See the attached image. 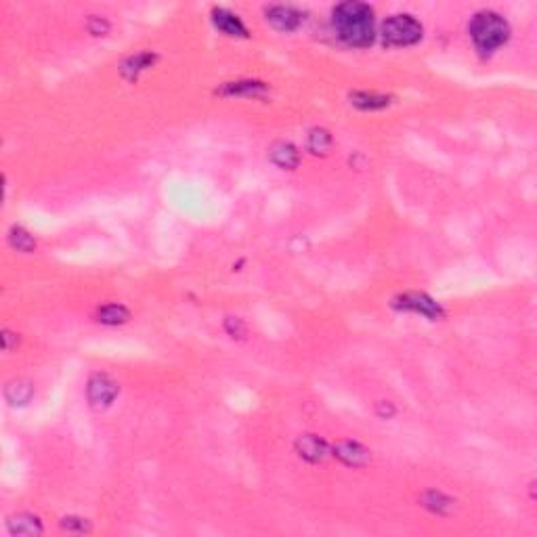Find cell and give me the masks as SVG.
Wrapping results in <instances>:
<instances>
[{
  "label": "cell",
  "instance_id": "3",
  "mask_svg": "<svg viewBox=\"0 0 537 537\" xmlns=\"http://www.w3.org/2000/svg\"><path fill=\"white\" fill-rule=\"evenodd\" d=\"M422 34H424L422 23L418 19H414L412 15H393L380 27V36L386 46L416 44V42H420Z\"/></svg>",
  "mask_w": 537,
  "mask_h": 537
},
{
  "label": "cell",
  "instance_id": "8",
  "mask_svg": "<svg viewBox=\"0 0 537 537\" xmlns=\"http://www.w3.org/2000/svg\"><path fill=\"white\" fill-rule=\"evenodd\" d=\"M334 456L347 464V466H353V468H361L370 462V452L359 445V443H353V441H342V443H336L334 445Z\"/></svg>",
  "mask_w": 537,
  "mask_h": 537
},
{
  "label": "cell",
  "instance_id": "11",
  "mask_svg": "<svg viewBox=\"0 0 537 537\" xmlns=\"http://www.w3.org/2000/svg\"><path fill=\"white\" fill-rule=\"evenodd\" d=\"M155 55L153 53H137L132 57H128L124 63H122V76L130 82H134L139 78L141 71H145L147 67H151L155 63Z\"/></svg>",
  "mask_w": 537,
  "mask_h": 537
},
{
  "label": "cell",
  "instance_id": "7",
  "mask_svg": "<svg viewBox=\"0 0 537 537\" xmlns=\"http://www.w3.org/2000/svg\"><path fill=\"white\" fill-rule=\"evenodd\" d=\"M296 452L300 458H305L307 462L311 464H319L328 458L330 454V447L323 439L315 437V435H305V437H298L296 441Z\"/></svg>",
  "mask_w": 537,
  "mask_h": 537
},
{
  "label": "cell",
  "instance_id": "9",
  "mask_svg": "<svg viewBox=\"0 0 537 537\" xmlns=\"http://www.w3.org/2000/svg\"><path fill=\"white\" fill-rule=\"evenodd\" d=\"M212 23L216 25V29H221L227 36H239V38L248 36V29H246L244 21L227 8H214L212 11Z\"/></svg>",
  "mask_w": 537,
  "mask_h": 537
},
{
  "label": "cell",
  "instance_id": "23",
  "mask_svg": "<svg viewBox=\"0 0 537 537\" xmlns=\"http://www.w3.org/2000/svg\"><path fill=\"white\" fill-rule=\"evenodd\" d=\"M378 414H380L382 418H391V416L395 414V407H393V403H389V401H384V403H378Z\"/></svg>",
  "mask_w": 537,
  "mask_h": 537
},
{
  "label": "cell",
  "instance_id": "2",
  "mask_svg": "<svg viewBox=\"0 0 537 537\" xmlns=\"http://www.w3.org/2000/svg\"><path fill=\"white\" fill-rule=\"evenodd\" d=\"M470 36L475 40V46L481 53H494L510 38V25L508 21L494 13V11H481L470 21Z\"/></svg>",
  "mask_w": 537,
  "mask_h": 537
},
{
  "label": "cell",
  "instance_id": "13",
  "mask_svg": "<svg viewBox=\"0 0 537 537\" xmlns=\"http://www.w3.org/2000/svg\"><path fill=\"white\" fill-rule=\"evenodd\" d=\"M4 397L11 405H27L34 397V386L23 380H13L6 384Z\"/></svg>",
  "mask_w": 537,
  "mask_h": 537
},
{
  "label": "cell",
  "instance_id": "17",
  "mask_svg": "<svg viewBox=\"0 0 537 537\" xmlns=\"http://www.w3.org/2000/svg\"><path fill=\"white\" fill-rule=\"evenodd\" d=\"M97 317L105 326H120V323H126L130 319V313L122 305H105L103 309H99Z\"/></svg>",
  "mask_w": 537,
  "mask_h": 537
},
{
  "label": "cell",
  "instance_id": "21",
  "mask_svg": "<svg viewBox=\"0 0 537 537\" xmlns=\"http://www.w3.org/2000/svg\"><path fill=\"white\" fill-rule=\"evenodd\" d=\"M225 328H227V332L235 338H242L244 334H246V326L242 323V319H233V317H229L227 319V323H225Z\"/></svg>",
  "mask_w": 537,
  "mask_h": 537
},
{
  "label": "cell",
  "instance_id": "14",
  "mask_svg": "<svg viewBox=\"0 0 537 537\" xmlns=\"http://www.w3.org/2000/svg\"><path fill=\"white\" fill-rule=\"evenodd\" d=\"M351 103L363 111H374V109H382V107L391 105V97L378 95V92H353Z\"/></svg>",
  "mask_w": 537,
  "mask_h": 537
},
{
  "label": "cell",
  "instance_id": "1",
  "mask_svg": "<svg viewBox=\"0 0 537 537\" xmlns=\"http://www.w3.org/2000/svg\"><path fill=\"white\" fill-rule=\"evenodd\" d=\"M334 29L351 46L374 42V8L365 2H342L334 8Z\"/></svg>",
  "mask_w": 537,
  "mask_h": 537
},
{
  "label": "cell",
  "instance_id": "10",
  "mask_svg": "<svg viewBox=\"0 0 537 537\" xmlns=\"http://www.w3.org/2000/svg\"><path fill=\"white\" fill-rule=\"evenodd\" d=\"M269 160H271L275 166L284 168V170H294V168L298 166V162H300V153H298V149H296L292 143L281 141V143H275V145L271 147Z\"/></svg>",
  "mask_w": 537,
  "mask_h": 537
},
{
  "label": "cell",
  "instance_id": "5",
  "mask_svg": "<svg viewBox=\"0 0 537 537\" xmlns=\"http://www.w3.org/2000/svg\"><path fill=\"white\" fill-rule=\"evenodd\" d=\"M395 307L397 309H405V311H412V313H420L428 319H441L443 317V309L439 302H435L428 294H422V292H407V294H401L397 300H395Z\"/></svg>",
  "mask_w": 537,
  "mask_h": 537
},
{
  "label": "cell",
  "instance_id": "22",
  "mask_svg": "<svg viewBox=\"0 0 537 537\" xmlns=\"http://www.w3.org/2000/svg\"><path fill=\"white\" fill-rule=\"evenodd\" d=\"M61 527H63V529H67V531H86V529H88V525H86V521H84V519H74V517L63 519Z\"/></svg>",
  "mask_w": 537,
  "mask_h": 537
},
{
  "label": "cell",
  "instance_id": "6",
  "mask_svg": "<svg viewBox=\"0 0 537 537\" xmlns=\"http://www.w3.org/2000/svg\"><path fill=\"white\" fill-rule=\"evenodd\" d=\"M267 21L281 32H292L302 23V15L300 11H296L294 6H269L267 8Z\"/></svg>",
  "mask_w": 537,
  "mask_h": 537
},
{
  "label": "cell",
  "instance_id": "18",
  "mask_svg": "<svg viewBox=\"0 0 537 537\" xmlns=\"http://www.w3.org/2000/svg\"><path fill=\"white\" fill-rule=\"evenodd\" d=\"M422 504H424L431 512H435V515H449V512L454 510V502H452L447 496L439 494V491H428V494L422 498Z\"/></svg>",
  "mask_w": 537,
  "mask_h": 537
},
{
  "label": "cell",
  "instance_id": "4",
  "mask_svg": "<svg viewBox=\"0 0 537 537\" xmlns=\"http://www.w3.org/2000/svg\"><path fill=\"white\" fill-rule=\"evenodd\" d=\"M118 391L120 386L105 374H95L90 380H88V386H86V397H88V403L97 410H103L107 405L113 403V399L118 397Z\"/></svg>",
  "mask_w": 537,
  "mask_h": 537
},
{
  "label": "cell",
  "instance_id": "20",
  "mask_svg": "<svg viewBox=\"0 0 537 537\" xmlns=\"http://www.w3.org/2000/svg\"><path fill=\"white\" fill-rule=\"evenodd\" d=\"M88 29H90V34H95V36H103V34L109 32V23H107L105 19H101V17H90Z\"/></svg>",
  "mask_w": 537,
  "mask_h": 537
},
{
  "label": "cell",
  "instance_id": "19",
  "mask_svg": "<svg viewBox=\"0 0 537 537\" xmlns=\"http://www.w3.org/2000/svg\"><path fill=\"white\" fill-rule=\"evenodd\" d=\"M8 242H11V246H13L15 250H19V252H32V250L36 248L34 235L27 233V231L21 229V227H13V229L8 231Z\"/></svg>",
  "mask_w": 537,
  "mask_h": 537
},
{
  "label": "cell",
  "instance_id": "16",
  "mask_svg": "<svg viewBox=\"0 0 537 537\" xmlns=\"http://www.w3.org/2000/svg\"><path fill=\"white\" fill-rule=\"evenodd\" d=\"M332 134L326 130V128H313L309 132V141H307V147L311 153L315 155H326L330 149H332Z\"/></svg>",
  "mask_w": 537,
  "mask_h": 537
},
{
  "label": "cell",
  "instance_id": "15",
  "mask_svg": "<svg viewBox=\"0 0 537 537\" xmlns=\"http://www.w3.org/2000/svg\"><path fill=\"white\" fill-rule=\"evenodd\" d=\"M265 88H267L265 82L242 80V82H227V84H223L216 92H218V95H227V97H233V95H260Z\"/></svg>",
  "mask_w": 537,
  "mask_h": 537
},
{
  "label": "cell",
  "instance_id": "12",
  "mask_svg": "<svg viewBox=\"0 0 537 537\" xmlns=\"http://www.w3.org/2000/svg\"><path fill=\"white\" fill-rule=\"evenodd\" d=\"M8 531L13 536H40L42 533V523L32 515H19V517L8 519Z\"/></svg>",
  "mask_w": 537,
  "mask_h": 537
}]
</instances>
